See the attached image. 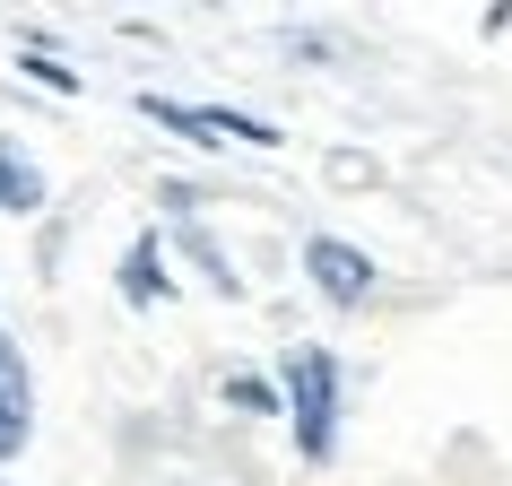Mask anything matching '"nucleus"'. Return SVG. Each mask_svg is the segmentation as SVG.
I'll list each match as a JSON object with an SVG mask.
<instances>
[{
    "mask_svg": "<svg viewBox=\"0 0 512 486\" xmlns=\"http://www.w3.org/2000/svg\"><path fill=\"white\" fill-rule=\"evenodd\" d=\"M209 122H217V139H243V148H278V122H261V113H235V105H217Z\"/></svg>",
    "mask_w": 512,
    "mask_h": 486,
    "instance_id": "8",
    "label": "nucleus"
},
{
    "mask_svg": "<svg viewBox=\"0 0 512 486\" xmlns=\"http://www.w3.org/2000/svg\"><path fill=\"white\" fill-rule=\"evenodd\" d=\"M113 287H122L131 304H165V296H174V278H165V235H157V226H148V235H139L131 252H122Z\"/></svg>",
    "mask_w": 512,
    "mask_h": 486,
    "instance_id": "4",
    "label": "nucleus"
},
{
    "mask_svg": "<svg viewBox=\"0 0 512 486\" xmlns=\"http://www.w3.org/2000/svg\"><path fill=\"white\" fill-rule=\"evenodd\" d=\"M139 113H148V122H165V131L174 139H191V148H200V157H209L217 148V122L200 105H174V96H139Z\"/></svg>",
    "mask_w": 512,
    "mask_h": 486,
    "instance_id": "6",
    "label": "nucleus"
},
{
    "mask_svg": "<svg viewBox=\"0 0 512 486\" xmlns=\"http://www.w3.org/2000/svg\"><path fill=\"white\" fill-rule=\"evenodd\" d=\"M0 209H9V217L44 209V174H35V157H27V148H9V139H0Z\"/></svg>",
    "mask_w": 512,
    "mask_h": 486,
    "instance_id": "5",
    "label": "nucleus"
},
{
    "mask_svg": "<svg viewBox=\"0 0 512 486\" xmlns=\"http://www.w3.org/2000/svg\"><path fill=\"white\" fill-rule=\"evenodd\" d=\"M304 278H313L330 304H365L374 296V261H365L356 243H339V235H304Z\"/></svg>",
    "mask_w": 512,
    "mask_h": 486,
    "instance_id": "2",
    "label": "nucleus"
},
{
    "mask_svg": "<svg viewBox=\"0 0 512 486\" xmlns=\"http://www.w3.org/2000/svg\"><path fill=\"white\" fill-rule=\"evenodd\" d=\"M278 400L296 408V452L304 460H330L339 452V356L330 348H287V365H278Z\"/></svg>",
    "mask_w": 512,
    "mask_h": 486,
    "instance_id": "1",
    "label": "nucleus"
},
{
    "mask_svg": "<svg viewBox=\"0 0 512 486\" xmlns=\"http://www.w3.org/2000/svg\"><path fill=\"white\" fill-rule=\"evenodd\" d=\"M226 408L261 417V408H278V382H261V374H226Z\"/></svg>",
    "mask_w": 512,
    "mask_h": 486,
    "instance_id": "9",
    "label": "nucleus"
},
{
    "mask_svg": "<svg viewBox=\"0 0 512 486\" xmlns=\"http://www.w3.org/2000/svg\"><path fill=\"white\" fill-rule=\"evenodd\" d=\"M18 61H27V79H35V87H53V96H79V70H70V61H53L35 35H18Z\"/></svg>",
    "mask_w": 512,
    "mask_h": 486,
    "instance_id": "7",
    "label": "nucleus"
},
{
    "mask_svg": "<svg viewBox=\"0 0 512 486\" xmlns=\"http://www.w3.org/2000/svg\"><path fill=\"white\" fill-rule=\"evenodd\" d=\"M27 426H35V391H27V356H18V339L0 330V460L27 452Z\"/></svg>",
    "mask_w": 512,
    "mask_h": 486,
    "instance_id": "3",
    "label": "nucleus"
}]
</instances>
